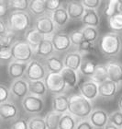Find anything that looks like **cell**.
<instances>
[{
  "mask_svg": "<svg viewBox=\"0 0 122 129\" xmlns=\"http://www.w3.org/2000/svg\"><path fill=\"white\" fill-rule=\"evenodd\" d=\"M98 48L106 57L117 56L122 51V37L117 32H106L99 38Z\"/></svg>",
  "mask_w": 122,
  "mask_h": 129,
  "instance_id": "obj_1",
  "label": "cell"
},
{
  "mask_svg": "<svg viewBox=\"0 0 122 129\" xmlns=\"http://www.w3.org/2000/svg\"><path fill=\"white\" fill-rule=\"evenodd\" d=\"M93 111L92 102L81 94H74L69 97V113L74 117L82 120L87 119Z\"/></svg>",
  "mask_w": 122,
  "mask_h": 129,
  "instance_id": "obj_2",
  "label": "cell"
},
{
  "mask_svg": "<svg viewBox=\"0 0 122 129\" xmlns=\"http://www.w3.org/2000/svg\"><path fill=\"white\" fill-rule=\"evenodd\" d=\"M30 26V17L27 12L12 11L8 17V30L13 32L27 31Z\"/></svg>",
  "mask_w": 122,
  "mask_h": 129,
  "instance_id": "obj_3",
  "label": "cell"
},
{
  "mask_svg": "<svg viewBox=\"0 0 122 129\" xmlns=\"http://www.w3.org/2000/svg\"><path fill=\"white\" fill-rule=\"evenodd\" d=\"M11 51L14 61L27 64H29L31 61L32 56L35 54L34 50L25 40L17 41L11 47Z\"/></svg>",
  "mask_w": 122,
  "mask_h": 129,
  "instance_id": "obj_4",
  "label": "cell"
},
{
  "mask_svg": "<svg viewBox=\"0 0 122 129\" xmlns=\"http://www.w3.org/2000/svg\"><path fill=\"white\" fill-rule=\"evenodd\" d=\"M44 81H45L46 87H47L48 90L51 92L52 94H63L65 89L67 88L61 73H59V74L48 73Z\"/></svg>",
  "mask_w": 122,
  "mask_h": 129,
  "instance_id": "obj_5",
  "label": "cell"
},
{
  "mask_svg": "<svg viewBox=\"0 0 122 129\" xmlns=\"http://www.w3.org/2000/svg\"><path fill=\"white\" fill-rule=\"evenodd\" d=\"M56 25L49 15L39 17L35 20L34 29L45 37H52L56 33Z\"/></svg>",
  "mask_w": 122,
  "mask_h": 129,
  "instance_id": "obj_6",
  "label": "cell"
},
{
  "mask_svg": "<svg viewBox=\"0 0 122 129\" xmlns=\"http://www.w3.org/2000/svg\"><path fill=\"white\" fill-rule=\"evenodd\" d=\"M22 108L25 112L30 114H38L44 110L45 103L42 98L29 94L21 102Z\"/></svg>",
  "mask_w": 122,
  "mask_h": 129,
  "instance_id": "obj_7",
  "label": "cell"
},
{
  "mask_svg": "<svg viewBox=\"0 0 122 129\" xmlns=\"http://www.w3.org/2000/svg\"><path fill=\"white\" fill-rule=\"evenodd\" d=\"M47 69L41 63L37 60H31L29 63L26 72V78L28 81H39L45 79L47 76Z\"/></svg>",
  "mask_w": 122,
  "mask_h": 129,
  "instance_id": "obj_8",
  "label": "cell"
},
{
  "mask_svg": "<svg viewBox=\"0 0 122 129\" xmlns=\"http://www.w3.org/2000/svg\"><path fill=\"white\" fill-rule=\"evenodd\" d=\"M51 40H52L53 46H54V49H55L56 52H60V53L66 52L72 46L69 33H66V32H56L55 34L51 37Z\"/></svg>",
  "mask_w": 122,
  "mask_h": 129,
  "instance_id": "obj_9",
  "label": "cell"
},
{
  "mask_svg": "<svg viewBox=\"0 0 122 129\" xmlns=\"http://www.w3.org/2000/svg\"><path fill=\"white\" fill-rule=\"evenodd\" d=\"M79 92L82 96L85 97V99L89 100L90 102L96 100V98L99 96L98 85L91 79L84 81L83 83L80 84Z\"/></svg>",
  "mask_w": 122,
  "mask_h": 129,
  "instance_id": "obj_10",
  "label": "cell"
},
{
  "mask_svg": "<svg viewBox=\"0 0 122 129\" xmlns=\"http://www.w3.org/2000/svg\"><path fill=\"white\" fill-rule=\"evenodd\" d=\"M105 64L107 69L108 79L120 87L122 85V64L120 62L112 60Z\"/></svg>",
  "mask_w": 122,
  "mask_h": 129,
  "instance_id": "obj_11",
  "label": "cell"
},
{
  "mask_svg": "<svg viewBox=\"0 0 122 129\" xmlns=\"http://www.w3.org/2000/svg\"><path fill=\"white\" fill-rule=\"evenodd\" d=\"M88 119L95 128L104 129L109 123V114L103 109H95Z\"/></svg>",
  "mask_w": 122,
  "mask_h": 129,
  "instance_id": "obj_12",
  "label": "cell"
},
{
  "mask_svg": "<svg viewBox=\"0 0 122 129\" xmlns=\"http://www.w3.org/2000/svg\"><path fill=\"white\" fill-rule=\"evenodd\" d=\"M29 64L27 63H20L17 61H11L8 64V77L13 79L14 81L23 78L24 76H26L27 69H28Z\"/></svg>",
  "mask_w": 122,
  "mask_h": 129,
  "instance_id": "obj_13",
  "label": "cell"
},
{
  "mask_svg": "<svg viewBox=\"0 0 122 129\" xmlns=\"http://www.w3.org/2000/svg\"><path fill=\"white\" fill-rule=\"evenodd\" d=\"M29 81L20 78L13 81L10 86V93L17 99L23 100L29 95Z\"/></svg>",
  "mask_w": 122,
  "mask_h": 129,
  "instance_id": "obj_14",
  "label": "cell"
},
{
  "mask_svg": "<svg viewBox=\"0 0 122 129\" xmlns=\"http://www.w3.org/2000/svg\"><path fill=\"white\" fill-rule=\"evenodd\" d=\"M51 109L59 113H66L69 112V97L65 94L54 95L51 99Z\"/></svg>",
  "mask_w": 122,
  "mask_h": 129,
  "instance_id": "obj_15",
  "label": "cell"
},
{
  "mask_svg": "<svg viewBox=\"0 0 122 129\" xmlns=\"http://www.w3.org/2000/svg\"><path fill=\"white\" fill-rule=\"evenodd\" d=\"M70 19L73 20H82L86 8L83 5L82 1H69L66 7Z\"/></svg>",
  "mask_w": 122,
  "mask_h": 129,
  "instance_id": "obj_16",
  "label": "cell"
},
{
  "mask_svg": "<svg viewBox=\"0 0 122 129\" xmlns=\"http://www.w3.org/2000/svg\"><path fill=\"white\" fill-rule=\"evenodd\" d=\"M19 114V108L13 102H8L0 104V115L4 121H10L17 118Z\"/></svg>",
  "mask_w": 122,
  "mask_h": 129,
  "instance_id": "obj_17",
  "label": "cell"
},
{
  "mask_svg": "<svg viewBox=\"0 0 122 129\" xmlns=\"http://www.w3.org/2000/svg\"><path fill=\"white\" fill-rule=\"evenodd\" d=\"M83 54H81L79 52H71L65 54L64 58V67L66 68H70L74 71H79L80 67L83 62Z\"/></svg>",
  "mask_w": 122,
  "mask_h": 129,
  "instance_id": "obj_18",
  "label": "cell"
},
{
  "mask_svg": "<svg viewBox=\"0 0 122 129\" xmlns=\"http://www.w3.org/2000/svg\"><path fill=\"white\" fill-rule=\"evenodd\" d=\"M118 86L111 80H106V82L98 85L99 97L103 99H111L117 94Z\"/></svg>",
  "mask_w": 122,
  "mask_h": 129,
  "instance_id": "obj_19",
  "label": "cell"
},
{
  "mask_svg": "<svg viewBox=\"0 0 122 129\" xmlns=\"http://www.w3.org/2000/svg\"><path fill=\"white\" fill-rule=\"evenodd\" d=\"M24 37H25V41L30 45V47L34 50V52L37 50V48L39 47V45H40V43H41V42L46 38L44 35L40 33L34 28L27 30L25 32Z\"/></svg>",
  "mask_w": 122,
  "mask_h": 129,
  "instance_id": "obj_20",
  "label": "cell"
},
{
  "mask_svg": "<svg viewBox=\"0 0 122 129\" xmlns=\"http://www.w3.org/2000/svg\"><path fill=\"white\" fill-rule=\"evenodd\" d=\"M54 52H55V49L53 46L51 37H46L39 45L37 50L35 51V54H37L39 56L44 57L47 59L51 55H53Z\"/></svg>",
  "mask_w": 122,
  "mask_h": 129,
  "instance_id": "obj_21",
  "label": "cell"
},
{
  "mask_svg": "<svg viewBox=\"0 0 122 129\" xmlns=\"http://www.w3.org/2000/svg\"><path fill=\"white\" fill-rule=\"evenodd\" d=\"M44 64H45L46 69L48 70V73L59 74V73H62V71L65 68L64 60H62V58L54 54L45 59Z\"/></svg>",
  "mask_w": 122,
  "mask_h": 129,
  "instance_id": "obj_22",
  "label": "cell"
},
{
  "mask_svg": "<svg viewBox=\"0 0 122 129\" xmlns=\"http://www.w3.org/2000/svg\"><path fill=\"white\" fill-rule=\"evenodd\" d=\"M51 19H52L53 22L55 23L56 27L58 29H63L67 25V23L69 22L70 19L69 14L67 12V9L65 8H61L58 10L54 11L50 15Z\"/></svg>",
  "mask_w": 122,
  "mask_h": 129,
  "instance_id": "obj_23",
  "label": "cell"
},
{
  "mask_svg": "<svg viewBox=\"0 0 122 129\" xmlns=\"http://www.w3.org/2000/svg\"><path fill=\"white\" fill-rule=\"evenodd\" d=\"M82 22L85 26H89V27L97 28L100 24V17L98 14L97 10L94 9H87L85 12V15L83 17Z\"/></svg>",
  "mask_w": 122,
  "mask_h": 129,
  "instance_id": "obj_24",
  "label": "cell"
},
{
  "mask_svg": "<svg viewBox=\"0 0 122 129\" xmlns=\"http://www.w3.org/2000/svg\"><path fill=\"white\" fill-rule=\"evenodd\" d=\"M62 76L64 79V82L66 84L67 88L69 89H74L78 84L79 81V76H78V72L74 71L70 68H64L62 71Z\"/></svg>",
  "mask_w": 122,
  "mask_h": 129,
  "instance_id": "obj_25",
  "label": "cell"
},
{
  "mask_svg": "<svg viewBox=\"0 0 122 129\" xmlns=\"http://www.w3.org/2000/svg\"><path fill=\"white\" fill-rule=\"evenodd\" d=\"M47 90L48 89L44 80L29 81V91L31 95L42 98L46 95Z\"/></svg>",
  "mask_w": 122,
  "mask_h": 129,
  "instance_id": "obj_26",
  "label": "cell"
},
{
  "mask_svg": "<svg viewBox=\"0 0 122 129\" xmlns=\"http://www.w3.org/2000/svg\"><path fill=\"white\" fill-rule=\"evenodd\" d=\"M29 11L36 16H44L48 11L47 0H31L29 1Z\"/></svg>",
  "mask_w": 122,
  "mask_h": 129,
  "instance_id": "obj_27",
  "label": "cell"
},
{
  "mask_svg": "<svg viewBox=\"0 0 122 129\" xmlns=\"http://www.w3.org/2000/svg\"><path fill=\"white\" fill-rule=\"evenodd\" d=\"M91 80L96 82L97 85L106 82L108 80V74H107V69H106V64H98L96 68V71L94 73V75L90 78Z\"/></svg>",
  "mask_w": 122,
  "mask_h": 129,
  "instance_id": "obj_28",
  "label": "cell"
},
{
  "mask_svg": "<svg viewBox=\"0 0 122 129\" xmlns=\"http://www.w3.org/2000/svg\"><path fill=\"white\" fill-rule=\"evenodd\" d=\"M97 63L92 59H88V58H84L81 67H80L79 71L81 74L86 77L91 78L94 75V73L96 71V68L97 67Z\"/></svg>",
  "mask_w": 122,
  "mask_h": 129,
  "instance_id": "obj_29",
  "label": "cell"
},
{
  "mask_svg": "<svg viewBox=\"0 0 122 129\" xmlns=\"http://www.w3.org/2000/svg\"><path fill=\"white\" fill-rule=\"evenodd\" d=\"M63 114L59 113H56L54 111H50L45 116V123L48 129H59V124Z\"/></svg>",
  "mask_w": 122,
  "mask_h": 129,
  "instance_id": "obj_30",
  "label": "cell"
},
{
  "mask_svg": "<svg viewBox=\"0 0 122 129\" xmlns=\"http://www.w3.org/2000/svg\"><path fill=\"white\" fill-rule=\"evenodd\" d=\"M78 122L76 121V117H74L69 112L64 113L60 121L59 129H75Z\"/></svg>",
  "mask_w": 122,
  "mask_h": 129,
  "instance_id": "obj_31",
  "label": "cell"
},
{
  "mask_svg": "<svg viewBox=\"0 0 122 129\" xmlns=\"http://www.w3.org/2000/svg\"><path fill=\"white\" fill-rule=\"evenodd\" d=\"M109 29L113 32H121L122 31V14L117 13L114 16L107 19Z\"/></svg>",
  "mask_w": 122,
  "mask_h": 129,
  "instance_id": "obj_32",
  "label": "cell"
},
{
  "mask_svg": "<svg viewBox=\"0 0 122 129\" xmlns=\"http://www.w3.org/2000/svg\"><path fill=\"white\" fill-rule=\"evenodd\" d=\"M16 34L15 32L8 30V32L0 36V45L1 48H11L16 43Z\"/></svg>",
  "mask_w": 122,
  "mask_h": 129,
  "instance_id": "obj_33",
  "label": "cell"
},
{
  "mask_svg": "<svg viewBox=\"0 0 122 129\" xmlns=\"http://www.w3.org/2000/svg\"><path fill=\"white\" fill-rule=\"evenodd\" d=\"M81 31L84 34L85 40L87 42H90L92 43H95L98 40V36H99V32L96 28L89 27V26H84L81 29Z\"/></svg>",
  "mask_w": 122,
  "mask_h": 129,
  "instance_id": "obj_34",
  "label": "cell"
},
{
  "mask_svg": "<svg viewBox=\"0 0 122 129\" xmlns=\"http://www.w3.org/2000/svg\"><path fill=\"white\" fill-rule=\"evenodd\" d=\"M9 8L13 11H23L26 12L29 8V1L28 0H10L8 1Z\"/></svg>",
  "mask_w": 122,
  "mask_h": 129,
  "instance_id": "obj_35",
  "label": "cell"
},
{
  "mask_svg": "<svg viewBox=\"0 0 122 129\" xmlns=\"http://www.w3.org/2000/svg\"><path fill=\"white\" fill-rule=\"evenodd\" d=\"M29 129H48L45 123L44 117L41 116H34L29 119Z\"/></svg>",
  "mask_w": 122,
  "mask_h": 129,
  "instance_id": "obj_36",
  "label": "cell"
},
{
  "mask_svg": "<svg viewBox=\"0 0 122 129\" xmlns=\"http://www.w3.org/2000/svg\"><path fill=\"white\" fill-rule=\"evenodd\" d=\"M117 13H118V0H110L106 2V6L104 9L105 16H106L108 19Z\"/></svg>",
  "mask_w": 122,
  "mask_h": 129,
  "instance_id": "obj_37",
  "label": "cell"
},
{
  "mask_svg": "<svg viewBox=\"0 0 122 129\" xmlns=\"http://www.w3.org/2000/svg\"><path fill=\"white\" fill-rule=\"evenodd\" d=\"M70 39H71V43H72V45L75 46V47H79L81 44H82L84 42H85V37H84V34L83 32L80 30H73L69 33Z\"/></svg>",
  "mask_w": 122,
  "mask_h": 129,
  "instance_id": "obj_38",
  "label": "cell"
},
{
  "mask_svg": "<svg viewBox=\"0 0 122 129\" xmlns=\"http://www.w3.org/2000/svg\"><path fill=\"white\" fill-rule=\"evenodd\" d=\"M109 123L114 124L115 126L122 128V112L120 110L115 111L109 113Z\"/></svg>",
  "mask_w": 122,
  "mask_h": 129,
  "instance_id": "obj_39",
  "label": "cell"
},
{
  "mask_svg": "<svg viewBox=\"0 0 122 129\" xmlns=\"http://www.w3.org/2000/svg\"><path fill=\"white\" fill-rule=\"evenodd\" d=\"M63 8V2L60 0H47V9L51 13Z\"/></svg>",
  "mask_w": 122,
  "mask_h": 129,
  "instance_id": "obj_40",
  "label": "cell"
},
{
  "mask_svg": "<svg viewBox=\"0 0 122 129\" xmlns=\"http://www.w3.org/2000/svg\"><path fill=\"white\" fill-rule=\"evenodd\" d=\"M82 3L85 8L96 10L97 8H99L102 1H99V0H83Z\"/></svg>",
  "mask_w": 122,
  "mask_h": 129,
  "instance_id": "obj_41",
  "label": "cell"
},
{
  "mask_svg": "<svg viewBox=\"0 0 122 129\" xmlns=\"http://www.w3.org/2000/svg\"><path fill=\"white\" fill-rule=\"evenodd\" d=\"M8 99H9V89L6 85L1 84V86H0V102L1 103L8 102Z\"/></svg>",
  "mask_w": 122,
  "mask_h": 129,
  "instance_id": "obj_42",
  "label": "cell"
},
{
  "mask_svg": "<svg viewBox=\"0 0 122 129\" xmlns=\"http://www.w3.org/2000/svg\"><path fill=\"white\" fill-rule=\"evenodd\" d=\"M94 44H95V43H90V42L85 41V42L78 47L79 53L81 54H82L83 53H84V54H85V53H89V52H91L94 49Z\"/></svg>",
  "mask_w": 122,
  "mask_h": 129,
  "instance_id": "obj_43",
  "label": "cell"
},
{
  "mask_svg": "<svg viewBox=\"0 0 122 129\" xmlns=\"http://www.w3.org/2000/svg\"><path fill=\"white\" fill-rule=\"evenodd\" d=\"M0 58L2 61H8V60L13 59L11 48H1V50H0Z\"/></svg>",
  "mask_w": 122,
  "mask_h": 129,
  "instance_id": "obj_44",
  "label": "cell"
},
{
  "mask_svg": "<svg viewBox=\"0 0 122 129\" xmlns=\"http://www.w3.org/2000/svg\"><path fill=\"white\" fill-rule=\"evenodd\" d=\"M75 129H95V127L91 124L89 119H84V120H80L78 122Z\"/></svg>",
  "mask_w": 122,
  "mask_h": 129,
  "instance_id": "obj_45",
  "label": "cell"
},
{
  "mask_svg": "<svg viewBox=\"0 0 122 129\" xmlns=\"http://www.w3.org/2000/svg\"><path fill=\"white\" fill-rule=\"evenodd\" d=\"M11 129H29V124L24 119H19L12 124Z\"/></svg>",
  "mask_w": 122,
  "mask_h": 129,
  "instance_id": "obj_46",
  "label": "cell"
},
{
  "mask_svg": "<svg viewBox=\"0 0 122 129\" xmlns=\"http://www.w3.org/2000/svg\"><path fill=\"white\" fill-rule=\"evenodd\" d=\"M8 9H9V7H8V1L1 0L0 1V15H1V18H3V17H5L7 15Z\"/></svg>",
  "mask_w": 122,
  "mask_h": 129,
  "instance_id": "obj_47",
  "label": "cell"
},
{
  "mask_svg": "<svg viewBox=\"0 0 122 129\" xmlns=\"http://www.w3.org/2000/svg\"><path fill=\"white\" fill-rule=\"evenodd\" d=\"M0 27H1V29H0V33H1V35L2 34H5L6 32H8V30L7 29V28H8V26H7L5 23V21H4V19H1V22H0Z\"/></svg>",
  "mask_w": 122,
  "mask_h": 129,
  "instance_id": "obj_48",
  "label": "cell"
},
{
  "mask_svg": "<svg viewBox=\"0 0 122 129\" xmlns=\"http://www.w3.org/2000/svg\"><path fill=\"white\" fill-rule=\"evenodd\" d=\"M104 129H119L118 127H117V126H115L114 124H110V123H108V124H106V126L105 127Z\"/></svg>",
  "mask_w": 122,
  "mask_h": 129,
  "instance_id": "obj_49",
  "label": "cell"
},
{
  "mask_svg": "<svg viewBox=\"0 0 122 129\" xmlns=\"http://www.w3.org/2000/svg\"><path fill=\"white\" fill-rule=\"evenodd\" d=\"M117 105H118V109L122 112V94L118 99V102H117Z\"/></svg>",
  "mask_w": 122,
  "mask_h": 129,
  "instance_id": "obj_50",
  "label": "cell"
},
{
  "mask_svg": "<svg viewBox=\"0 0 122 129\" xmlns=\"http://www.w3.org/2000/svg\"><path fill=\"white\" fill-rule=\"evenodd\" d=\"M118 13L122 14V0H118Z\"/></svg>",
  "mask_w": 122,
  "mask_h": 129,
  "instance_id": "obj_51",
  "label": "cell"
},
{
  "mask_svg": "<svg viewBox=\"0 0 122 129\" xmlns=\"http://www.w3.org/2000/svg\"><path fill=\"white\" fill-rule=\"evenodd\" d=\"M120 129H122V128H120Z\"/></svg>",
  "mask_w": 122,
  "mask_h": 129,
  "instance_id": "obj_52",
  "label": "cell"
}]
</instances>
